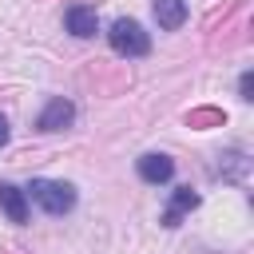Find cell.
Instances as JSON below:
<instances>
[{"mask_svg":"<svg viewBox=\"0 0 254 254\" xmlns=\"http://www.w3.org/2000/svg\"><path fill=\"white\" fill-rule=\"evenodd\" d=\"M107 40H111V48H115L119 56H127V60H139V56L151 52V36L143 32L139 20H127V16H119V20L111 24Z\"/></svg>","mask_w":254,"mask_h":254,"instance_id":"cell-1","label":"cell"},{"mask_svg":"<svg viewBox=\"0 0 254 254\" xmlns=\"http://www.w3.org/2000/svg\"><path fill=\"white\" fill-rule=\"evenodd\" d=\"M32 198L48 210V214H67L75 206V187L71 183H60V179H32Z\"/></svg>","mask_w":254,"mask_h":254,"instance_id":"cell-2","label":"cell"},{"mask_svg":"<svg viewBox=\"0 0 254 254\" xmlns=\"http://www.w3.org/2000/svg\"><path fill=\"white\" fill-rule=\"evenodd\" d=\"M71 123H75V103L64 99V95H56V99L40 111V119H36L40 131H64V127H71Z\"/></svg>","mask_w":254,"mask_h":254,"instance_id":"cell-3","label":"cell"},{"mask_svg":"<svg viewBox=\"0 0 254 254\" xmlns=\"http://www.w3.org/2000/svg\"><path fill=\"white\" fill-rule=\"evenodd\" d=\"M64 24H67V32H71V36L87 40V36H95L99 16H95V8H91V4H71V8L64 12Z\"/></svg>","mask_w":254,"mask_h":254,"instance_id":"cell-4","label":"cell"},{"mask_svg":"<svg viewBox=\"0 0 254 254\" xmlns=\"http://www.w3.org/2000/svg\"><path fill=\"white\" fill-rule=\"evenodd\" d=\"M135 171H139V179L143 183H167L171 175H175V159L171 155H143L139 163H135Z\"/></svg>","mask_w":254,"mask_h":254,"instance_id":"cell-5","label":"cell"},{"mask_svg":"<svg viewBox=\"0 0 254 254\" xmlns=\"http://www.w3.org/2000/svg\"><path fill=\"white\" fill-rule=\"evenodd\" d=\"M0 206L8 214V222H28V194L12 183H0Z\"/></svg>","mask_w":254,"mask_h":254,"instance_id":"cell-6","label":"cell"},{"mask_svg":"<svg viewBox=\"0 0 254 254\" xmlns=\"http://www.w3.org/2000/svg\"><path fill=\"white\" fill-rule=\"evenodd\" d=\"M194 206H198V194H194L190 187H179V190L171 194V206L163 210V226H179V222H183V214H187V210H194Z\"/></svg>","mask_w":254,"mask_h":254,"instance_id":"cell-7","label":"cell"},{"mask_svg":"<svg viewBox=\"0 0 254 254\" xmlns=\"http://www.w3.org/2000/svg\"><path fill=\"white\" fill-rule=\"evenodd\" d=\"M155 20L163 32H179L187 24V4L183 0H155Z\"/></svg>","mask_w":254,"mask_h":254,"instance_id":"cell-8","label":"cell"},{"mask_svg":"<svg viewBox=\"0 0 254 254\" xmlns=\"http://www.w3.org/2000/svg\"><path fill=\"white\" fill-rule=\"evenodd\" d=\"M238 95H242V99H254V71H242V79H238Z\"/></svg>","mask_w":254,"mask_h":254,"instance_id":"cell-9","label":"cell"},{"mask_svg":"<svg viewBox=\"0 0 254 254\" xmlns=\"http://www.w3.org/2000/svg\"><path fill=\"white\" fill-rule=\"evenodd\" d=\"M187 119H190V123H222V115H218V111H190Z\"/></svg>","mask_w":254,"mask_h":254,"instance_id":"cell-10","label":"cell"},{"mask_svg":"<svg viewBox=\"0 0 254 254\" xmlns=\"http://www.w3.org/2000/svg\"><path fill=\"white\" fill-rule=\"evenodd\" d=\"M4 143H8V119L0 115V147H4Z\"/></svg>","mask_w":254,"mask_h":254,"instance_id":"cell-11","label":"cell"}]
</instances>
